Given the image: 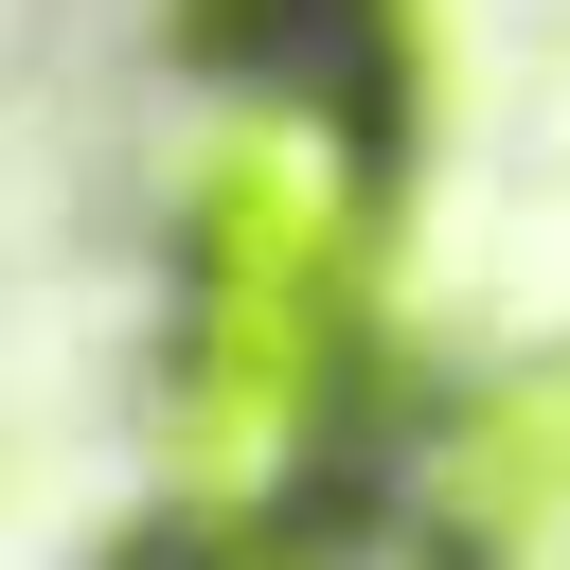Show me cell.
Wrapping results in <instances>:
<instances>
[{"instance_id": "6da1fadb", "label": "cell", "mask_w": 570, "mask_h": 570, "mask_svg": "<svg viewBox=\"0 0 570 570\" xmlns=\"http://www.w3.org/2000/svg\"><path fill=\"white\" fill-rule=\"evenodd\" d=\"M356 428H374L356 303H178V356H160V517H196L232 552H285V534L338 517Z\"/></svg>"}, {"instance_id": "7a4b0ae2", "label": "cell", "mask_w": 570, "mask_h": 570, "mask_svg": "<svg viewBox=\"0 0 570 570\" xmlns=\"http://www.w3.org/2000/svg\"><path fill=\"white\" fill-rule=\"evenodd\" d=\"M428 517H445L463 570H552V552H570V356H552V374H499V392L445 410V445H428Z\"/></svg>"}, {"instance_id": "3957f363", "label": "cell", "mask_w": 570, "mask_h": 570, "mask_svg": "<svg viewBox=\"0 0 570 570\" xmlns=\"http://www.w3.org/2000/svg\"><path fill=\"white\" fill-rule=\"evenodd\" d=\"M107 570H267V552H232V534H196V517H160L142 552H107Z\"/></svg>"}]
</instances>
